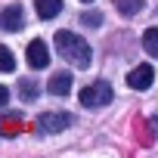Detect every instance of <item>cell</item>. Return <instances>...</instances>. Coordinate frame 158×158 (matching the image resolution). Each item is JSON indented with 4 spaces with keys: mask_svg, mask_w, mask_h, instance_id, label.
<instances>
[{
    "mask_svg": "<svg viewBox=\"0 0 158 158\" xmlns=\"http://www.w3.org/2000/svg\"><path fill=\"white\" fill-rule=\"evenodd\" d=\"M56 50L65 62H71L74 68H90L93 62V53H90V44L84 37H77L74 31H56Z\"/></svg>",
    "mask_w": 158,
    "mask_h": 158,
    "instance_id": "6da1fadb",
    "label": "cell"
},
{
    "mask_svg": "<svg viewBox=\"0 0 158 158\" xmlns=\"http://www.w3.org/2000/svg\"><path fill=\"white\" fill-rule=\"evenodd\" d=\"M112 84L109 81H93V84H87L84 90H81V106H87V109H102V106H109L112 102Z\"/></svg>",
    "mask_w": 158,
    "mask_h": 158,
    "instance_id": "7a4b0ae2",
    "label": "cell"
},
{
    "mask_svg": "<svg viewBox=\"0 0 158 158\" xmlns=\"http://www.w3.org/2000/svg\"><path fill=\"white\" fill-rule=\"evenodd\" d=\"M65 127H71V115L68 112H44L37 118V133H59Z\"/></svg>",
    "mask_w": 158,
    "mask_h": 158,
    "instance_id": "3957f363",
    "label": "cell"
},
{
    "mask_svg": "<svg viewBox=\"0 0 158 158\" xmlns=\"http://www.w3.org/2000/svg\"><path fill=\"white\" fill-rule=\"evenodd\" d=\"M152 81H155V71H152V65H146V62L127 71V87H133V90H149Z\"/></svg>",
    "mask_w": 158,
    "mask_h": 158,
    "instance_id": "277c9868",
    "label": "cell"
},
{
    "mask_svg": "<svg viewBox=\"0 0 158 158\" xmlns=\"http://www.w3.org/2000/svg\"><path fill=\"white\" fill-rule=\"evenodd\" d=\"M25 56H28V65L31 68H47L50 65V47L44 40H31L28 50H25Z\"/></svg>",
    "mask_w": 158,
    "mask_h": 158,
    "instance_id": "5b68a950",
    "label": "cell"
},
{
    "mask_svg": "<svg viewBox=\"0 0 158 158\" xmlns=\"http://www.w3.org/2000/svg\"><path fill=\"white\" fill-rule=\"evenodd\" d=\"M0 25H3V31H22V25H25V10H22L19 3L6 6L3 13H0Z\"/></svg>",
    "mask_w": 158,
    "mask_h": 158,
    "instance_id": "8992f818",
    "label": "cell"
},
{
    "mask_svg": "<svg viewBox=\"0 0 158 158\" xmlns=\"http://www.w3.org/2000/svg\"><path fill=\"white\" fill-rule=\"evenodd\" d=\"M47 90L53 96H68L71 93V71H56L50 81H47Z\"/></svg>",
    "mask_w": 158,
    "mask_h": 158,
    "instance_id": "52a82bcc",
    "label": "cell"
},
{
    "mask_svg": "<svg viewBox=\"0 0 158 158\" xmlns=\"http://www.w3.org/2000/svg\"><path fill=\"white\" fill-rule=\"evenodd\" d=\"M34 10L40 19H56L62 13V0H34Z\"/></svg>",
    "mask_w": 158,
    "mask_h": 158,
    "instance_id": "ba28073f",
    "label": "cell"
},
{
    "mask_svg": "<svg viewBox=\"0 0 158 158\" xmlns=\"http://www.w3.org/2000/svg\"><path fill=\"white\" fill-rule=\"evenodd\" d=\"M37 93H40V87L31 81V77H22V81H19V96H22L25 102H34V99H37Z\"/></svg>",
    "mask_w": 158,
    "mask_h": 158,
    "instance_id": "9c48e42d",
    "label": "cell"
},
{
    "mask_svg": "<svg viewBox=\"0 0 158 158\" xmlns=\"http://www.w3.org/2000/svg\"><path fill=\"white\" fill-rule=\"evenodd\" d=\"M115 6H118V13L121 16H136V13H143V0H115Z\"/></svg>",
    "mask_w": 158,
    "mask_h": 158,
    "instance_id": "30bf717a",
    "label": "cell"
},
{
    "mask_svg": "<svg viewBox=\"0 0 158 158\" xmlns=\"http://www.w3.org/2000/svg\"><path fill=\"white\" fill-rule=\"evenodd\" d=\"M143 50L149 56H158V28H146L143 34Z\"/></svg>",
    "mask_w": 158,
    "mask_h": 158,
    "instance_id": "8fae6325",
    "label": "cell"
},
{
    "mask_svg": "<svg viewBox=\"0 0 158 158\" xmlns=\"http://www.w3.org/2000/svg\"><path fill=\"white\" fill-rule=\"evenodd\" d=\"M0 71H16V56L0 44Z\"/></svg>",
    "mask_w": 158,
    "mask_h": 158,
    "instance_id": "7c38bea8",
    "label": "cell"
},
{
    "mask_svg": "<svg viewBox=\"0 0 158 158\" xmlns=\"http://www.w3.org/2000/svg\"><path fill=\"white\" fill-rule=\"evenodd\" d=\"M81 22H84V25H90V28H96V25H102V16H99V13H84V16H81Z\"/></svg>",
    "mask_w": 158,
    "mask_h": 158,
    "instance_id": "4fadbf2b",
    "label": "cell"
},
{
    "mask_svg": "<svg viewBox=\"0 0 158 158\" xmlns=\"http://www.w3.org/2000/svg\"><path fill=\"white\" fill-rule=\"evenodd\" d=\"M6 102H10V90H6V87H3V84H0V109H3V106H6Z\"/></svg>",
    "mask_w": 158,
    "mask_h": 158,
    "instance_id": "5bb4252c",
    "label": "cell"
},
{
    "mask_svg": "<svg viewBox=\"0 0 158 158\" xmlns=\"http://www.w3.org/2000/svg\"><path fill=\"white\" fill-rule=\"evenodd\" d=\"M81 3H93V0H81Z\"/></svg>",
    "mask_w": 158,
    "mask_h": 158,
    "instance_id": "9a60e30c",
    "label": "cell"
}]
</instances>
